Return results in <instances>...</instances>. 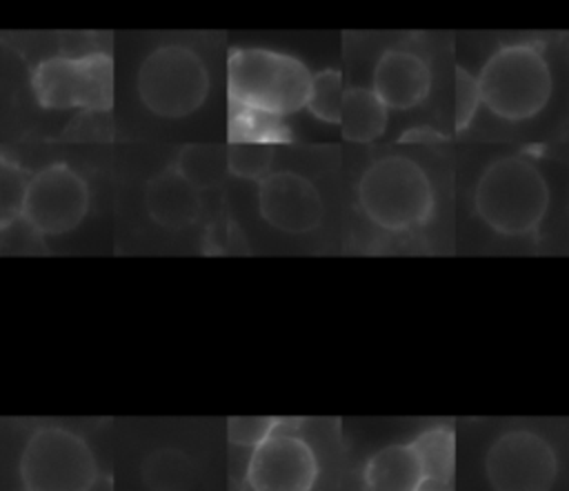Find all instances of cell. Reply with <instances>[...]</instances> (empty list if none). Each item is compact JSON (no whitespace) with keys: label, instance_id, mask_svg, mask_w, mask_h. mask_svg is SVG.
<instances>
[{"label":"cell","instance_id":"1","mask_svg":"<svg viewBox=\"0 0 569 491\" xmlns=\"http://www.w3.org/2000/svg\"><path fill=\"white\" fill-rule=\"evenodd\" d=\"M473 209L491 231L522 238L542 224L549 209V187L542 171L525 156L491 160L473 189Z\"/></svg>","mask_w":569,"mask_h":491},{"label":"cell","instance_id":"2","mask_svg":"<svg viewBox=\"0 0 569 491\" xmlns=\"http://www.w3.org/2000/svg\"><path fill=\"white\" fill-rule=\"evenodd\" d=\"M358 207L382 231L402 233L422 227L436 207L427 171L407 156H382L360 176Z\"/></svg>","mask_w":569,"mask_h":491},{"label":"cell","instance_id":"3","mask_svg":"<svg viewBox=\"0 0 569 491\" xmlns=\"http://www.w3.org/2000/svg\"><path fill=\"white\" fill-rule=\"evenodd\" d=\"M311 71L298 58L271 49H233L227 60L229 104L278 118L307 107Z\"/></svg>","mask_w":569,"mask_h":491},{"label":"cell","instance_id":"4","mask_svg":"<svg viewBox=\"0 0 569 491\" xmlns=\"http://www.w3.org/2000/svg\"><path fill=\"white\" fill-rule=\"evenodd\" d=\"M480 102L500 120L520 122L538 116L553 91L545 53L529 42L496 49L476 76Z\"/></svg>","mask_w":569,"mask_h":491},{"label":"cell","instance_id":"5","mask_svg":"<svg viewBox=\"0 0 569 491\" xmlns=\"http://www.w3.org/2000/svg\"><path fill=\"white\" fill-rule=\"evenodd\" d=\"M140 102L160 118H187L209 96V69L184 44H162L140 64L136 78Z\"/></svg>","mask_w":569,"mask_h":491},{"label":"cell","instance_id":"6","mask_svg":"<svg viewBox=\"0 0 569 491\" xmlns=\"http://www.w3.org/2000/svg\"><path fill=\"white\" fill-rule=\"evenodd\" d=\"M22 491H91L98 462L84 438L64 427L36 429L20 453Z\"/></svg>","mask_w":569,"mask_h":491},{"label":"cell","instance_id":"7","mask_svg":"<svg viewBox=\"0 0 569 491\" xmlns=\"http://www.w3.org/2000/svg\"><path fill=\"white\" fill-rule=\"evenodd\" d=\"M31 91L44 109L107 111L113 104V60L102 51L47 58L31 73Z\"/></svg>","mask_w":569,"mask_h":491},{"label":"cell","instance_id":"8","mask_svg":"<svg viewBox=\"0 0 569 491\" xmlns=\"http://www.w3.org/2000/svg\"><path fill=\"white\" fill-rule=\"evenodd\" d=\"M485 478L493 491H551L558 478L556 449L531 429H509L489 444Z\"/></svg>","mask_w":569,"mask_h":491},{"label":"cell","instance_id":"9","mask_svg":"<svg viewBox=\"0 0 569 491\" xmlns=\"http://www.w3.org/2000/svg\"><path fill=\"white\" fill-rule=\"evenodd\" d=\"M89 211V187L69 164H49L27 184L20 218L38 236H64L73 231Z\"/></svg>","mask_w":569,"mask_h":491},{"label":"cell","instance_id":"10","mask_svg":"<svg viewBox=\"0 0 569 491\" xmlns=\"http://www.w3.org/2000/svg\"><path fill=\"white\" fill-rule=\"evenodd\" d=\"M320 462L313 447L278 424L251 449L244 482L249 491H313Z\"/></svg>","mask_w":569,"mask_h":491},{"label":"cell","instance_id":"11","mask_svg":"<svg viewBox=\"0 0 569 491\" xmlns=\"http://www.w3.org/2000/svg\"><path fill=\"white\" fill-rule=\"evenodd\" d=\"M258 211L269 227L289 236H302L322 222L325 202L309 178L280 169L258 180Z\"/></svg>","mask_w":569,"mask_h":491},{"label":"cell","instance_id":"12","mask_svg":"<svg viewBox=\"0 0 569 491\" xmlns=\"http://www.w3.org/2000/svg\"><path fill=\"white\" fill-rule=\"evenodd\" d=\"M371 89L387 109L407 111L427 100L431 91V69L420 53L391 47L376 60Z\"/></svg>","mask_w":569,"mask_h":491},{"label":"cell","instance_id":"13","mask_svg":"<svg viewBox=\"0 0 569 491\" xmlns=\"http://www.w3.org/2000/svg\"><path fill=\"white\" fill-rule=\"evenodd\" d=\"M144 207L156 224L184 229L198 220L202 200L200 191L171 164L147 182Z\"/></svg>","mask_w":569,"mask_h":491},{"label":"cell","instance_id":"14","mask_svg":"<svg viewBox=\"0 0 569 491\" xmlns=\"http://www.w3.org/2000/svg\"><path fill=\"white\" fill-rule=\"evenodd\" d=\"M362 482L367 491H416L425 482V475L411 444L393 442L367 460Z\"/></svg>","mask_w":569,"mask_h":491},{"label":"cell","instance_id":"15","mask_svg":"<svg viewBox=\"0 0 569 491\" xmlns=\"http://www.w3.org/2000/svg\"><path fill=\"white\" fill-rule=\"evenodd\" d=\"M389 122L387 104L371 87H349L340 107V131L349 142H373L380 138Z\"/></svg>","mask_w":569,"mask_h":491},{"label":"cell","instance_id":"16","mask_svg":"<svg viewBox=\"0 0 569 491\" xmlns=\"http://www.w3.org/2000/svg\"><path fill=\"white\" fill-rule=\"evenodd\" d=\"M425 482L449 487L456 471V433L447 424L422 429L411 442Z\"/></svg>","mask_w":569,"mask_h":491},{"label":"cell","instance_id":"17","mask_svg":"<svg viewBox=\"0 0 569 491\" xmlns=\"http://www.w3.org/2000/svg\"><path fill=\"white\" fill-rule=\"evenodd\" d=\"M140 475L149 491H189L196 482V464L184 451L162 447L144 458Z\"/></svg>","mask_w":569,"mask_h":491},{"label":"cell","instance_id":"18","mask_svg":"<svg viewBox=\"0 0 569 491\" xmlns=\"http://www.w3.org/2000/svg\"><path fill=\"white\" fill-rule=\"evenodd\" d=\"M173 167L198 189L216 187L227 171V151L218 144H187L178 153Z\"/></svg>","mask_w":569,"mask_h":491},{"label":"cell","instance_id":"19","mask_svg":"<svg viewBox=\"0 0 569 491\" xmlns=\"http://www.w3.org/2000/svg\"><path fill=\"white\" fill-rule=\"evenodd\" d=\"M342 96H345V87L338 69L316 71L311 73V87H309V98L305 109H309V113L320 122L338 124Z\"/></svg>","mask_w":569,"mask_h":491},{"label":"cell","instance_id":"20","mask_svg":"<svg viewBox=\"0 0 569 491\" xmlns=\"http://www.w3.org/2000/svg\"><path fill=\"white\" fill-rule=\"evenodd\" d=\"M287 136L284 124L278 116L258 111V109H244V107H231L229 113V140H251V142H278Z\"/></svg>","mask_w":569,"mask_h":491},{"label":"cell","instance_id":"21","mask_svg":"<svg viewBox=\"0 0 569 491\" xmlns=\"http://www.w3.org/2000/svg\"><path fill=\"white\" fill-rule=\"evenodd\" d=\"M273 149L267 142L233 140L227 147V171L244 180H262L271 171Z\"/></svg>","mask_w":569,"mask_h":491},{"label":"cell","instance_id":"22","mask_svg":"<svg viewBox=\"0 0 569 491\" xmlns=\"http://www.w3.org/2000/svg\"><path fill=\"white\" fill-rule=\"evenodd\" d=\"M453 104H456L453 107V120H456L458 129L469 127L478 107L482 104L476 76H471L462 67L456 69V78H453Z\"/></svg>","mask_w":569,"mask_h":491},{"label":"cell","instance_id":"23","mask_svg":"<svg viewBox=\"0 0 569 491\" xmlns=\"http://www.w3.org/2000/svg\"><path fill=\"white\" fill-rule=\"evenodd\" d=\"M280 424L278 418H264V415H236L227 422V438L236 447H249L253 449L258 442H262L276 427Z\"/></svg>","mask_w":569,"mask_h":491},{"label":"cell","instance_id":"24","mask_svg":"<svg viewBox=\"0 0 569 491\" xmlns=\"http://www.w3.org/2000/svg\"><path fill=\"white\" fill-rule=\"evenodd\" d=\"M416 491H449V487L442 484H433V482H422Z\"/></svg>","mask_w":569,"mask_h":491},{"label":"cell","instance_id":"25","mask_svg":"<svg viewBox=\"0 0 569 491\" xmlns=\"http://www.w3.org/2000/svg\"><path fill=\"white\" fill-rule=\"evenodd\" d=\"M567 444H569V424H567Z\"/></svg>","mask_w":569,"mask_h":491}]
</instances>
